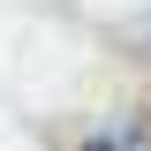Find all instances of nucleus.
<instances>
[{"label": "nucleus", "mask_w": 151, "mask_h": 151, "mask_svg": "<svg viewBox=\"0 0 151 151\" xmlns=\"http://www.w3.org/2000/svg\"><path fill=\"white\" fill-rule=\"evenodd\" d=\"M68 151H151V106H121L91 129H76Z\"/></svg>", "instance_id": "f257e3e1"}]
</instances>
